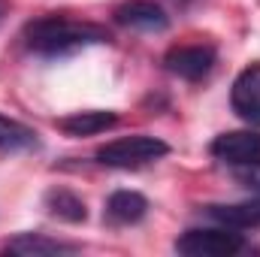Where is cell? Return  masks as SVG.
<instances>
[{
    "label": "cell",
    "instance_id": "5b68a950",
    "mask_svg": "<svg viewBox=\"0 0 260 257\" xmlns=\"http://www.w3.org/2000/svg\"><path fill=\"white\" fill-rule=\"evenodd\" d=\"M164 67L173 76H179V79L200 82L215 67V49L212 46H179V49H170L167 58H164Z\"/></svg>",
    "mask_w": 260,
    "mask_h": 257
},
{
    "label": "cell",
    "instance_id": "52a82bcc",
    "mask_svg": "<svg viewBox=\"0 0 260 257\" xmlns=\"http://www.w3.org/2000/svg\"><path fill=\"white\" fill-rule=\"evenodd\" d=\"M230 106L239 118L260 124V64L245 67L236 76V82L230 88Z\"/></svg>",
    "mask_w": 260,
    "mask_h": 257
},
{
    "label": "cell",
    "instance_id": "9c48e42d",
    "mask_svg": "<svg viewBox=\"0 0 260 257\" xmlns=\"http://www.w3.org/2000/svg\"><path fill=\"white\" fill-rule=\"evenodd\" d=\"M145 212H148V200L136 191L109 194L106 209H103V215H106L112 224H136V221L145 218Z\"/></svg>",
    "mask_w": 260,
    "mask_h": 257
},
{
    "label": "cell",
    "instance_id": "4fadbf2b",
    "mask_svg": "<svg viewBox=\"0 0 260 257\" xmlns=\"http://www.w3.org/2000/svg\"><path fill=\"white\" fill-rule=\"evenodd\" d=\"M37 145V133L6 115H0V151H21Z\"/></svg>",
    "mask_w": 260,
    "mask_h": 257
},
{
    "label": "cell",
    "instance_id": "30bf717a",
    "mask_svg": "<svg viewBox=\"0 0 260 257\" xmlns=\"http://www.w3.org/2000/svg\"><path fill=\"white\" fill-rule=\"evenodd\" d=\"M115 121H118L115 112L91 109V112H73L67 118H58V130H64L67 136H94V133L115 127Z\"/></svg>",
    "mask_w": 260,
    "mask_h": 257
},
{
    "label": "cell",
    "instance_id": "ba28073f",
    "mask_svg": "<svg viewBox=\"0 0 260 257\" xmlns=\"http://www.w3.org/2000/svg\"><path fill=\"white\" fill-rule=\"evenodd\" d=\"M206 215L230 230H251L260 227V200L230 203V206H206Z\"/></svg>",
    "mask_w": 260,
    "mask_h": 257
},
{
    "label": "cell",
    "instance_id": "3957f363",
    "mask_svg": "<svg viewBox=\"0 0 260 257\" xmlns=\"http://www.w3.org/2000/svg\"><path fill=\"white\" fill-rule=\"evenodd\" d=\"M245 248V239L239 233H233L230 227H197L185 230L176 239V251L185 257H230Z\"/></svg>",
    "mask_w": 260,
    "mask_h": 257
},
{
    "label": "cell",
    "instance_id": "8fae6325",
    "mask_svg": "<svg viewBox=\"0 0 260 257\" xmlns=\"http://www.w3.org/2000/svg\"><path fill=\"white\" fill-rule=\"evenodd\" d=\"M61 251H76L73 242H61V239H49V236H37V233H21L15 239H9L3 245V254H61Z\"/></svg>",
    "mask_w": 260,
    "mask_h": 257
},
{
    "label": "cell",
    "instance_id": "6da1fadb",
    "mask_svg": "<svg viewBox=\"0 0 260 257\" xmlns=\"http://www.w3.org/2000/svg\"><path fill=\"white\" fill-rule=\"evenodd\" d=\"M109 30L94 21H70L64 15H46L24 27V43L30 52L46 58H64L79 49L109 43Z\"/></svg>",
    "mask_w": 260,
    "mask_h": 257
},
{
    "label": "cell",
    "instance_id": "8992f818",
    "mask_svg": "<svg viewBox=\"0 0 260 257\" xmlns=\"http://www.w3.org/2000/svg\"><path fill=\"white\" fill-rule=\"evenodd\" d=\"M115 21L130 30H145V34H164L170 27V15L164 12V6H157L154 0H124L115 9Z\"/></svg>",
    "mask_w": 260,
    "mask_h": 257
},
{
    "label": "cell",
    "instance_id": "7c38bea8",
    "mask_svg": "<svg viewBox=\"0 0 260 257\" xmlns=\"http://www.w3.org/2000/svg\"><path fill=\"white\" fill-rule=\"evenodd\" d=\"M46 209L61 218V221H70V224H82L88 218V209H85V200L79 194L67 191V188H52L46 194Z\"/></svg>",
    "mask_w": 260,
    "mask_h": 257
},
{
    "label": "cell",
    "instance_id": "277c9868",
    "mask_svg": "<svg viewBox=\"0 0 260 257\" xmlns=\"http://www.w3.org/2000/svg\"><path fill=\"white\" fill-rule=\"evenodd\" d=\"M209 151L233 167H260V133L257 130H230L212 139Z\"/></svg>",
    "mask_w": 260,
    "mask_h": 257
},
{
    "label": "cell",
    "instance_id": "7a4b0ae2",
    "mask_svg": "<svg viewBox=\"0 0 260 257\" xmlns=\"http://www.w3.org/2000/svg\"><path fill=\"white\" fill-rule=\"evenodd\" d=\"M170 154V145L157 136H124L115 142H106L103 148H97V160L103 167H115V170H130V167H142L151 164L157 157Z\"/></svg>",
    "mask_w": 260,
    "mask_h": 257
}]
</instances>
